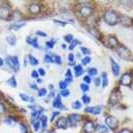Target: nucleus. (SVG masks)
I'll return each instance as SVG.
<instances>
[{
  "label": "nucleus",
  "mask_w": 133,
  "mask_h": 133,
  "mask_svg": "<svg viewBox=\"0 0 133 133\" xmlns=\"http://www.w3.org/2000/svg\"><path fill=\"white\" fill-rule=\"evenodd\" d=\"M117 53L118 55L124 60L128 61H133V55L132 52L125 46H118L117 48Z\"/></svg>",
  "instance_id": "obj_1"
},
{
  "label": "nucleus",
  "mask_w": 133,
  "mask_h": 133,
  "mask_svg": "<svg viewBox=\"0 0 133 133\" xmlns=\"http://www.w3.org/2000/svg\"><path fill=\"white\" fill-rule=\"evenodd\" d=\"M105 22L110 25H115L120 20L118 15L115 11L113 10H108L105 12L104 15Z\"/></svg>",
  "instance_id": "obj_2"
},
{
  "label": "nucleus",
  "mask_w": 133,
  "mask_h": 133,
  "mask_svg": "<svg viewBox=\"0 0 133 133\" xmlns=\"http://www.w3.org/2000/svg\"><path fill=\"white\" fill-rule=\"evenodd\" d=\"M6 63L10 68H11L15 72H18L20 69L19 59L17 56L8 57L6 58Z\"/></svg>",
  "instance_id": "obj_3"
},
{
  "label": "nucleus",
  "mask_w": 133,
  "mask_h": 133,
  "mask_svg": "<svg viewBox=\"0 0 133 133\" xmlns=\"http://www.w3.org/2000/svg\"><path fill=\"white\" fill-rule=\"evenodd\" d=\"M121 97V93L120 90L118 88H115L110 94V98H109L108 102L110 104L115 105L118 103Z\"/></svg>",
  "instance_id": "obj_4"
},
{
  "label": "nucleus",
  "mask_w": 133,
  "mask_h": 133,
  "mask_svg": "<svg viewBox=\"0 0 133 133\" xmlns=\"http://www.w3.org/2000/svg\"><path fill=\"white\" fill-rule=\"evenodd\" d=\"M105 123L109 128L114 130L118 127L119 122L116 117L112 115H110L105 119Z\"/></svg>",
  "instance_id": "obj_5"
},
{
  "label": "nucleus",
  "mask_w": 133,
  "mask_h": 133,
  "mask_svg": "<svg viewBox=\"0 0 133 133\" xmlns=\"http://www.w3.org/2000/svg\"><path fill=\"white\" fill-rule=\"evenodd\" d=\"M82 120V116L78 114H71L67 118L68 123L71 126H75L78 122Z\"/></svg>",
  "instance_id": "obj_6"
},
{
  "label": "nucleus",
  "mask_w": 133,
  "mask_h": 133,
  "mask_svg": "<svg viewBox=\"0 0 133 133\" xmlns=\"http://www.w3.org/2000/svg\"><path fill=\"white\" fill-rule=\"evenodd\" d=\"M132 76L129 73H124V74L122 75L121 77L120 80V83L121 85H123V86H129L132 83Z\"/></svg>",
  "instance_id": "obj_7"
},
{
  "label": "nucleus",
  "mask_w": 133,
  "mask_h": 133,
  "mask_svg": "<svg viewBox=\"0 0 133 133\" xmlns=\"http://www.w3.org/2000/svg\"><path fill=\"white\" fill-rule=\"evenodd\" d=\"M105 45L110 49L117 48V47L118 46V41L115 37L110 36L105 41Z\"/></svg>",
  "instance_id": "obj_8"
},
{
  "label": "nucleus",
  "mask_w": 133,
  "mask_h": 133,
  "mask_svg": "<svg viewBox=\"0 0 133 133\" xmlns=\"http://www.w3.org/2000/svg\"><path fill=\"white\" fill-rule=\"evenodd\" d=\"M102 110V107L100 105H97L94 107H87L85 108L84 111L87 113H89L93 115H99L101 113Z\"/></svg>",
  "instance_id": "obj_9"
},
{
  "label": "nucleus",
  "mask_w": 133,
  "mask_h": 133,
  "mask_svg": "<svg viewBox=\"0 0 133 133\" xmlns=\"http://www.w3.org/2000/svg\"><path fill=\"white\" fill-rule=\"evenodd\" d=\"M95 128L94 124L91 121H88L83 126V131L85 133H93L95 131Z\"/></svg>",
  "instance_id": "obj_10"
},
{
  "label": "nucleus",
  "mask_w": 133,
  "mask_h": 133,
  "mask_svg": "<svg viewBox=\"0 0 133 133\" xmlns=\"http://www.w3.org/2000/svg\"><path fill=\"white\" fill-rule=\"evenodd\" d=\"M10 10L8 6L5 5L0 6V18L3 19H6L9 17Z\"/></svg>",
  "instance_id": "obj_11"
},
{
  "label": "nucleus",
  "mask_w": 133,
  "mask_h": 133,
  "mask_svg": "<svg viewBox=\"0 0 133 133\" xmlns=\"http://www.w3.org/2000/svg\"><path fill=\"white\" fill-rule=\"evenodd\" d=\"M68 123H68L67 118L62 117L58 119L57 122H56V126L58 128L65 129L68 127Z\"/></svg>",
  "instance_id": "obj_12"
},
{
  "label": "nucleus",
  "mask_w": 133,
  "mask_h": 133,
  "mask_svg": "<svg viewBox=\"0 0 133 133\" xmlns=\"http://www.w3.org/2000/svg\"><path fill=\"white\" fill-rule=\"evenodd\" d=\"M111 64H112V70L113 74L115 77L119 76L120 72V65L117 63L112 58H110Z\"/></svg>",
  "instance_id": "obj_13"
},
{
  "label": "nucleus",
  "mask_w": 133,
  "mask_h": 133,
  "mask_svg": "<svg viewBox=\"0 0 133 133\" xmlns=\"http://www.w3.org/2000/svg\"><path fill=\"white\" fill-rule=\"evenodd\" d=\"M80 13L84 17H88L93 13V9L91 7L86 6L81 7V9H80Z\"/></svg>",
  "instance_id": "obj_14"
},
{
  "label": "nucleus",
  "mask_w": 133,
  "mask_h": 133,
  "mask_svg": "<svg viewBox=\"0 0 133 133\" xmlns=\"http://www.w3.org/2000/svg\"><path fill=\"white\" fill-rule=\"evenodd\" d=\"M52 105L56 109H61V110H64V109H65V106L62 103V100H61V97L60 95H58L57 97L55 98V99L54 100Z\"/></svg>",
  "instance_id": "obj_15"
},
{
  "label": "nucleus",
  "mask_w": 133,
  "mask_h": 133,
  "mask_svg": "<svg viewBox=\"0 0 133 133\" xmlns=\"http://www.w3.org/2000/svg\"><path fill=\"white\" fill-rule=\"evenodd\" d=\"M28 10L32 14H39L41 12V7L38 4L33 3L29 6Z\"/></svg>",
  "instance_id": "obj_16"
},
{
  "label": "nucleus",
  "mask_w": 133,
  "mask_h": 133,
  "mask_svg": "<svg viewBox=\"0 0 133 133\" xmlns=\"http://www.w3.org/2000/svg\"><path fill=\"white\" fill-rule=\"evenodd\" d=\"M27 44L33 46L34 48H39L38 41L37 38H32V37H30V36L27 37Z\"/></svg>",
  "instance_id": "obj_17"
},
{
  "label": "nucleus",
  "mask_w": 133,
  "mask_h": 133,
  "mask_svg": "<svg viewBox=\"0 0 133 133\" xmlns=\"http://www.w3.org/2000/svg\"><path fill=\"white\" fill-rule=\"evenodd\" d=\"M25 25V22H15V23H13L10 26V29L11 30H14V31H17L23 27Z\"/></svg>",
  "instance_id": "obj_18"
},
{
  "label": "nucleus",
  "mask_w": 133,
  "mask_h": 133,
  "mask_svg": "<svg viewBox=\"0 0 133 133\" xmlns=\"http://www.w3.org/2000/svg\"><path fill=\"white\" fill-rule=\"evenodd\" d=\"M19 96L23 101L30 102V103H34V101H35V98H34L33 97L28 96V95H26V94L20 93Z\"/></svg>",
  "instance_id": "obj_19"
},
{
  "label": "nucleus",
  "mask_w": 133,
  "mask_h": 133,
  "mask_svg": "<svg viewBox=\"0 0 133 133\" xmlns=\"http://www.w3.org/2000/svg\"><path fill=\"white\" fill-rule=\"evenodd\" d=\"M6 40L8 42V43L12 46H14L16 44L17 38L14 35H11L8 36L6 37Z\"/></svg>",
  "instance_id": "obj_20"
},
{
  "label": "nucleus",
  "mask_w": 133,
  "mask_h": 133,
  "mask_svg": "<svg viewBox=\"0 0 133 133\" xmlns=\"http://www.w3.org/2000/svg\"><path fill=\"white\" fill-rule=\"evenodd\" d=\"M75 75L76 77H79L81 76L84 73V69H83V66L81 64H78L75 66L74 68Z\"/></svg>",
  "instance_id": "obj_21"
},
{
  "label": "nucleus",
  "mask_w": 133,
  "mask_h": 133,
  "mask_svg": "<svg viewBox=\"0 0 133 133\" xmlns=\"http://www.w3.org/2000/svg\"><path fill=\"white\" fill-rule=\"evenodd\" d=\"M102 87L104 88L106 87L108 84V76L106 72H103L102 74Z\"/></svg>",
  "instance_id": "obj_22"
},
{
  "label": "nucleus",
  "mask_w": 133,
  "mask_h": 133,
  "mask_svg": "<svg viewBox=\"0 0 133 133\" xmlns=\"http://www.w3.org/2000/svg\"><path fill=\"white\" fill-rule=\"evenodd\" d=\"M28 59H29V63L31 65L36 66L38 65L39 64V61L35 57H33L32 55H28Z\"/></svg>",
  "instance_id": "obj_23"
},
{
  "label": "nucleus",
  "mask_w": 133,
  "mask_h": 133,
  "mask_svg": "<svg viewBox=\"0 0 133 133\" xmlns=\"http://www.w3.org/2000/svg\"><path fill=\"white\" fill-rule=\"evenodd\" d=\"M73 81V75L72 73H71V70L69 69L66 71L65 74V82H66V83L68 82H71Z\"/></svg>",
  "instance_id": "obj_24"
},
{
  "label": "nucleus",
  "mask_w": 133,
  "mask_h": 133,
  "mask_svg": "<svg viewBox=\"0 0 133 133\" xmlns=\"http://www.w3.org/2000/svg\"><path fill=\"white\" fill-rule=\"evenodd\" d=\"M7 83H8L9 85H10L11 87H13V88H16L17 87V85L16 78H15L14 76L11 77L9 80H8V81H7Z\"/></svg>",
  "instance_id": "obj_25"
},
{
  "label": "nucleus",
  "mask_w": 133,
  "mask_h": 133,
  "mask_svg": "<svg viewBox=\"0 0 133 133\" xmlns=\"http://www.w3.org/2000/svg\"><path fill=\"white\" fill-rule=\"evenodd\" d=\"M80 44H81V42L80 41H78V39H73L70 42V44L69 47V49L70 50H73V49L75 48L76 45H80Z\"/></svg>",
  "instance_id": "obj_26"
},
{
  "label": "nucleus",
  "mask_w": 133,
  "mask_h": 133,
  "mask_svg": "<svg viewBox=\"0 0 133 133\" xmlns=\"http://www.w3.org/2000/svg\"><path fill=\"white\" fill-rule=\"evenodd\" d=\"M40 120L43 128H46L47 126V117L46 115H42L40 117Z\"/></svg>",
  "instance_id": "obj_27"
},
{
  "label": "nucleus",
  "mask_w": 133,
  "mask_h": 133,
  "mask_svg": "<svg viewBox=\"0 0 133 133\" xmlns=\"http://www.w3.org/2000/svg\"><path fill=\"white\" fill-rule=\"evenodd\" d=\"M96 129L99 131L100 133H107L108 132V128L104 125H102V124H100L97 127Z\"/></svg>",
  "instance_id": "obj_28"
},
{
  "label": "nucleus",
  "mask_w": 133,
  "mask_h": 133,
  "mask_svg": "<svg viewBox=\"0 0 133 133\" xmlns=\"http://www.w3.org/2000/svg\"><path fill=\"white\" fill-rule=\"evenodd\" d=\"M71 106H72L73 109L78 110V109H81L82 107V104H81V103H80L79 101H75L74 103H72Z\"/></svg>",
  "instance_id": "obj_29"
},
{
  "label": "nucleus",
  "mask_w": 133,
  "mask_h": 133,
  "mask_svg": "<svg viewBox=\"0 0 133 133\" xmlns=\"http://www.w3.org/2000/svg\"><path fill=\"white\" fill-rule=\"evenodd\" d=\"M98 69H97L96 68H91V69L89 70V71H88V74L90 76H96V75L98 74Z\"/></svg>",
  "instance_id": "obj_30"
},
{
  "label": "nucleus",
  "mask_w": 133,
  "mask_h": 133,
  "mask_svg": "<svg viewBox=\"0 0 133 133\" xmlns=\"http://www.w3.org/2000/svg\"><path fill=\"white\" fill-rule=\"evenodd\" d=\"M44 62L46 63H54L53 59H52V57H51L50 55H46L44 56Z\"/></svg>",
  "instance_id": "obj_31"
},
{
  "label": "nucleus",
  "mask_w": 133,
  "mask_h": 133,
  "mask_svg": "<svg viewBox=\"0 0 133 133\" xmlns=\"http://www.w3.org/2000/svg\"><path fill=\"white\" fill-rule=\"evenodd\" d=\"M91 57H88V56H87V57H85L84 58H83L81 59V63H82V64L83 65H87V64L89 63L90 62H91Z\"/></svg>",
  "instance_id": "obj_32"
},
{
  "label": "nucleus",
  "mask_w": 133,
  "mask_h": 133,
  "mask_svg": "<svg viewBox=\"0 0 133 133\" xmlns=\"http://www.w3.org/2000/svg\"><path fill=\"white\" fill-rule=\"evenodd\" d=\"M46 94H47V90L46 89V88H41V89H40V90H38V95L39 96H40V97L44 96H45Z\"/></svg>",
  "instance_id": "obj_33"
},
{
  "label": "nucleus",
  "mask_w": 133,
  "mask_h": 133,
  "mask_svg": "<svg viewBox=\"0 0 133 133\" xmlns=\"http://www.w3.org/2000/svg\"><path fill=\"white\" fill-rule=\"evenodd\" d=\"M82 100L83 101V103H84V104H88L90 103V101H91V98H90V97L88 96V95H83L82 97Z\"/></svg>",
  "instance_id": "obj_34"
},
{
  "label": "nucleus",
  "mask_w": 133,
  "mask_h": 133,
  "mask_svg": "<svg viewBox=\"0 0 133 133\" xmlns=\"http://www.w3.org/2000/svg\"><path fill=\"white\" fill-rule=\"evenodd\" d=\"M73 36L71 35H70V34H68V35H66L64 36V40L66 42H68V43H70V42L73 40Z\"/></svg>",
  "instance_id": "obj_35"
},
{
  "label": "nucleus",
  "mask_w": 133,
  "mask_h": 133,
  "mask_svg": "<svg viewBox=\"0 0 133 133\" xmlns=\"http://www.w3.org/2000/svg\"><path fill=\"white\" fill-rule=\"evenodd\" d=\"M80 49H81V52L83 53V54L85 55H89L90 54H91L90 50L88 48H87V47H81V48H80Z\"/></svg>",
  "instance_id": "obj_36"
},
{
  "label": "nucleus",
  "mask_w": 133,
  "mask_h": 133,
  "mask_svg": "<svg viewBox=\"0 0 133 133\" xmlns=\"http://www.w3.org/2000/svg\"><path fill=\"white\" fill-rule=\"evenodd\" d=\"M80 88H81V90H82L83 92H86L89 90V87L88 85L86 84V83H81V84L80 85Z\"/></svg>",
  "instance_id": "obj_37"
},
{
  "label": "nucleus",
  "mask_w": 133,
  "mask_h": 133,
  "mask_svg": "<svg viewBox=\"0 0 133 133\" xmlns=\"http://www.w3.org/2000/svg\"><path fill=\"white\" fill-rule=\"evenodd\" d=\"M56 44L55 41H54L53 40H51V41H47L46 42V45L48 48L49 49H52L54 47V44Z\"/></svg>",
  "instance_id": "obj_38"
},
{
  "label": "nucleus",
  "mask_w": 133,
  "mask_h": 133,
  "mask_svg": "<svg viewBox=\"0 0 133 133\" xmlns=\"http://www.w3.org/2000/svg\"><path fill=\"white\" fill-rule=\"evenodd\" d=\"M59 88H60L61 89L65 90V89H66V87H67V83L65 81H61L60 82H59Z\"/></svg>",
  "instance_id": "obj_39"
},
{
  "label": "nucleus",
  "mask_w": 133,
  "mask_h": 133,
  "mask_svg": "<svg viewBox=\"0 0 133 133\" xmlns=\"http://www.w3.org/2000/svg\"><path fill=\"white\" fill-rule=\"evenodd\" d=\"M33 128L36 132H37L40 128V122L39 121H37L33 123Z\"/></svg>",
  "instance_id": "obj_40"
},
{
  "label": "nucleus",
  "mask_w": 133,
  "mask_h": 133,
  "mask_svg": "<svg viewBox=\"0 0 133 133\" xmlns=\"http://www.w3.org/2000/svg\"><path fill=\"white\" fill-rule=\"evenodd\" d=\"M54 61H55V62L58 64H62V58H61V57L60 55H55Z\"/></svg>",
  "instance_id": "obj_41"
},
{
  "label": "nucleus",
  "mask_w": 133,
  "mask_h": 133,
  "mask_svg": "<svg viewBox=\"0 0 133 133\" xmlns=\"http://www.w3.org/2000/svg\"><path fill=\"white\" fill-rule=\"evenodd\" d=\"M61 95H62V96L64 97H66L70 95V91L69 90L67 89H65V90H62V91H61Z\"/></svg>",
  "instance_id": "obj_42"
},
{
  "label": "nucleus",
  "mask_w": 133,
  "mask_h": 133,
  "mask_svg": "<svg viewBox=\"0 0 133 133\" xmlns=\"http://www.w3.org/2000/svg\"><path fill=\"white\" fill-rule=\"evenodd\" d=\"M20 130L22 133H28V129L23 124H20Z\"/></svg>",
  "instance_id": "obj_43"
},
{
  "label": "nucleus",
  "mask_w": 133,
  "mask_h": 133,
  "mask_svg": "<svg viewBox=\"0 0 133 133\" xmlns=\"http://www.w3.org/2000/svg\"><path fill=\"white\" fill-rule=\"evenodd\" d=\"M59 114H60V112H58V111L54 112L52 114V117H51V122H53V120H54V119H55L56 117H57V116L59 115Z\"/></svg>",
  "instance_id": "obj_44"
},
{
  "label": "nucleus",
  "mask_w": 133,
  "mask_h": 133,
  "mask_svg": "<svg viewBox=\"0 0 133 133\" xmlns=\"http://www.w3.org/2000/svg\"><path fill=\"white\" fill-rule=\"evenodd\" d=\"M36 35L39 36H41V37H46L47 36V34L44 32L42 31H37V33H36Z\"/></svg>",
  "instance_id": "obj_45"
},
{
  "label": "nucleus",
  "mask_w": 133,
  "mask_h": 133,
  "mask_svg": "<svg viewBox=\"0 0 133 133\" xmlns=\"http://www.w3.org/2000/svg\"><path fill=\"white\" fill-rule=\"evenodd\" d=\"M68 59H69V61H70V62H71V63L74 62V59H75L74 54H72V53L69 54V56H68Z\"/></svg>",
  "instance_id": "obj_46"
},
{
  "label": "nucleus",
  "mask_w": 133,
  "mask_h": 133,
  "mask_svg": "<svg viewBox=\"0 0 133 133\" xmlns=\"http://www.w3.org/2000/svg\"><path fill=\"white\" fill-rule=\"evenodd\" d=\"M31 76H32V77L34 78V79H38V78L39 77L38 72H37V71H35V70H34V71H32Z\"/></svg>",
  "instance_id": "obj_47"
},
{
  "label": "nucleus",
  "mask_w": 133,
  "mask_h": 133,
  "mask_svg": "<svg viewBox=\"0 0 133 133\" xmlns=\"http://www.w3.org/2000/svg\"><path fill=\"white\" fill-rule=\"evenodd\" d=\"M83 81H84L86 83H90L91 82V79L89 76H85L83 78Z\"/></svg>",
  "instance_id": "obj_48"
},
{
  "label": "nucleus",
  "mask_w": 133,
  "mask_h": 133,
  "mask_svg": "<svg viewBox=\"0 0 133 133\" xmlns=\"http://www.w3.org/2000/svg\"><path fill=\"white\" fill-rule=\"evenodd\" d=\"M13 119H11V118L6 119V120H4L5 123L8 124V125H9V126L12 125V124H13Z\"/></svg>",
  "instance_id": "obj_49"
},
{
  "label": "nucleus",
  "mask_w": 133,
  "mask_h": 133,
  "mask_svg": "<svg viewBox=\"0 0 133 133\" xmlns=\"http://www.w3.org/2000/svg\"><path fill=\"white\" fill-rule=\"evenodd\" d=\"M38 72H39V74H40L41 76H45L46 71H45V70L43 69V68H40V69H38Z\"/></svg>",
  "instance_id": "obj_50"
},
{
  "label": "nucleus",
  "mask_w": 133,
  "mask_h": 133,
  "mask_svg": "<svg viewBox=\"0 0 133 133\" xmlns=\"http://www.w3.org/2000/svg\"><path fill=\"white\" fill-rule=\"evenodd\" d=\"M94 84L96 87H99L100 84V79L99 78H95L94 79Z\"/></svg>",
  "instance_id": "obj_51"
},
{
  "label": "nucleus",
  "mask_w": 133,
  "mask_h": 133,
  "mask_svg": "<svg viewBox=\"0 0 133 133\" xmlns=\"http://www.w3.org/2000/svg\"><path fill=\"white\" fill-rule=\"evenodd\" d=\"M5 112V107L3 104L0 103V114H2Z\"/></svg>",
  "instance_id": "obj_52"
},
{
  "label": "nucleus",
  "mask_w": 133,
  "mask_h": 133,
  "mask_svg": "<svg viewBox=\"0 0 133 133\" xmlns=\"http://www.w3.org/2000/svg\"><path fill=\"white\" fill-rule=\"evenodd\" d=\"M30 88H32V89H33L35 90H38V87H37V85L35 84V83H32V84H30Z\"/></svg>",
  "instance_id": "obj_53"
},
{
  "label": "nucleus",
  "mask_w": 133,
  "mask_h": 133,
  "mask_svg": "<svg viewBox=\"0 0 133 133\" xmlns=\"http://www.w3.org/2000/svg\"><path fill=\"white\" fill-rule=\"evenodd\" d=\"M120 133H132V132H131L129 129L125 128V129H122V130L120 132Z\"/></svg>",
  "instance_id": "obj_54"
},
{
  "label": "nucleus",
  "mask_w": 133,
  "mask_h": 133,
  "mask_svg": "<svg viewBox=\"0 0 133 133\" xmlns=\"http://www.w3.org/2000/svg\"><path fill=\"white\" fill-rule=\"evenodd\" d=\"M54 22H57V23H59V24H61L62 25H63V26H64V25H66V22H62V21H61V20H54Z\"/></svg>",
  "instance_id": "obj_55"
},
{
  "label": "nucleus",
  "mask_w": 133,
  "mask_h": 133,
  "mask_svg": "<svg viewBox=\"0 0 133 133\" xmlns=\"http://www.w3.org/2000/svg\"><path fill=\"white\" fill-rule=\"evenodd\" d=\"M3 63H4V61H3V59L0 57V66H3Z\"/></svg>",
  "instance_id": "obj_56"
},
{
  "label": "nucleus",
  "mask_w": 133,
  "mask_h": 133,
  "mask_svg": "<svg viewBox=\"0 0 133 133\" xmlns=\"http://www.w3.org/2000/svg\"><path fill=\"white\" fill-rule=\"evenodd\" d=\"M41 133H54V132H52V131H43Z\"/></svg>",
  "instance_id": "obj_57"
},
{
  "label": "nucleus",
  "mask_w": 133,
  "mask_h": 133,
  "mask_svg": "<svg viewBox=\"0 0 133 133\" xmlns=\"http://www.w3.org/2000/svg\"><path fill=\"white\" fill-rule=\"evenodd\" d=\"M42 82H43V81H42V79H37V82L38 83H42Z\"/></svg>",
  "instance_id": "obj_58"
},
{
  "label": "nucleus",
  "mask_w": 133,
  "mask_h": 133,
  "mask_svg": "<svg viewBox=\"0 0 133 133\" xmlns=\"http://www.w3.org/2000/svg\"><path fill=\"white\" fill-rule=\"evenodd\" d=\"M62 48H63V49H66V46L65 44H62Z\"/></svg>",
  "instance_id": "obj_59"
}]
</instances>
